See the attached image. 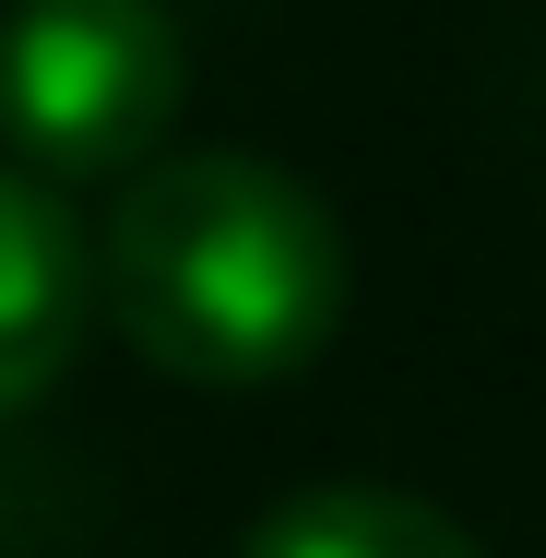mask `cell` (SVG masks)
Masks as SVG:
<instances>
[{
    "label": "cell",
    "mask_w": 546,
    "mask_h": 558,
    "mask_svg": "<svg viewBox=\"0 0 546 558\" xmlns=\"http://www.w3.org/2000/svg\"><path fill=\"white\" fill-rule=\"evenodd\" d=\"M119 344L191 392H274L344 322V226L274 155H155L96 238Z\"/></svg>",
    "instance_id": "obj_1"
},
{
    "label": "cell",
    "mask_w": 546,
    "mask_h": 558,
    "mask_svg": "<svg viewBox=\"0 0 546 558\" xmlns=\"http://www.w3.org/2000/svg\"><path fill=\"white\" fill-rule=\"evenodd\" d=\"M191 96L167 0H12L0 12V143L24 179H143Z\"/></svg>",
    "instance_id": "obj_2"
},
{
    "label": "cell",
    "mask_w": 546,
    "mask_h": 558,
    "mask_svg": "<svg viewBox=\"0 0 546 558\" xmlns=\"http://www.w3.org/2000/svg\"><path fill=\"white\" fill-rule=\"evenodd\" d=\"M96 322V250L48 179L0 155V416H24Z\"/></svg>",
    "instance_id": "obj_3"
},
{
    "label": "cell",
    "mask_w": 546,
    "mask_h": 558,
    "mask_svg": "<svg viewBox=\"0 0 546 558\" xmlns=\"http://www.w3.org/2000/svg\"><path fill=\"white\" fill-rule=\"evenodd\" d=\"M238 558H487L439 499H404V487H298L250 523Z\"/></svg>",
    "instance_id": "obj_4"
}]
</instances>
